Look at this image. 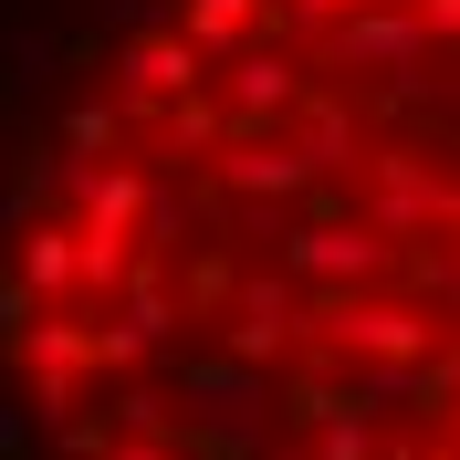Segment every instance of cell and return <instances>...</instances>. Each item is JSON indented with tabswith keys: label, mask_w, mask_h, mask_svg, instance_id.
I'll return each mask as SVG.
<instances>
[{
	"label": "cell",
	"mask_w": 460,
	"mask_h": 460,
	"mask_svg": "<svg viewBox=\"0 0 460 460\" xmlns=\"http://www.w3.org/2000/svg\"><path fill=\"white\" fill-rule=\"evenodd\" d=\"M0 460H460V0H0Z\"/></svg>",
	"instance_id": "1"
}]
</instances>
